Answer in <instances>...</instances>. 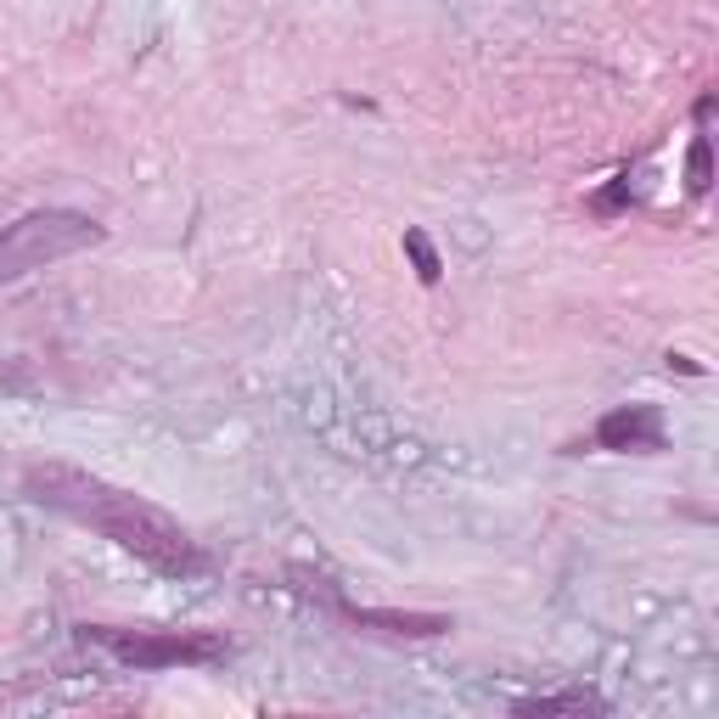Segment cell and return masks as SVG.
<instances>
[{"label":"cell","instance_id":"obj_11","mask_svg":"<svg viewBox=\"0 0 719 719\" xmlns=\"http://www.w3.org/2000/svg\"><path fill=\"white\" fill-rule=\"evenodd\" d=\"M669 366H675V371H686V377H703V366H697L692 355H669Z\"/></svg>","mask_w":719,"mask_h":719},{"label":"cell","instance_id":"obj_2","mask_svg":"<svg viewBox=\"0 0 719 719\" xmlns=\"http://www.w3.org/2000/svg\"><path fill=\"white\" fill-rule=\"evenodd\" d=\"M102 225L79 209H40V214H23L0 231V281H23L45 265H63L85 248L102 243Z\"/></svg>","mask_w":719,"mask_h":719},{"label":"cell","instance_id":"obj_3","mask_svg":"<svg viewBox=\"0 0 719 719\" xmlns=\"http://www.w3.org/2000/svg\"><path fill=\"white\" fill-rule=\"evenodd\" d=\"M85 641L108 647L130 669H203L225 663L231 647L209 630H113V625H79Z\"/></svg>","mask_w":719,"mask_h":719},{"label":"cell","instance_id":"obj_7","mask_svg":"<svg viewBox=\"0 0 719 719\" xmlns=\"http://www.w3.org/2000/svg\"><path fill=\"white\" fill-rule=\"evenodd\" d=\"M405 254H411V265H416V281H422V287H434V281L445 276V259H439V248H434V243H427V231H422V225H411V231H405Z\"/></svg>","mask_w":719,"mask_h":719},{"label":"cell","instance_id":"obj_4","mask_svg":"<svg viewBox=\"0 0 719 719\" xmlns=\"http://www.w3.org/2000/svg\"><path fill=\"white\" fill-rule=\"evenodd\" d=\"M663 439V411L658 405H618L596 422V450H618V456H658Z\"/></svg>","mask_w":719,"mask_h":719},{"label":"cell","instance_id":"obj_1","mask_svg":"<svg viewBox=\"0 0 719 719\" xmlns=\"http://www.w3.org/2000/svg\"><path fill=\"white\" fill-rule=\"evenodd\" d=\"M23 490L52 506L74 523H85V529H96L102 540L124 546L130 557H141L147 568L158 573H198L203 568V551L198 540H191L180 523L169 512H158L153 501H141L130 490H113L108 478H96L85 467H68V461H34L23 472Z\"/></svg>","mask_w":719,"mask_h":719},{"label":"cell","instance_id":"obj_8","mask_svg":"<svg viewBox=\"0 0 719 719\" xmlns=\"http://www.w3.org/2000/svg\"><path fill=\"white\" fill-rule=\"evenodd\" d=\"M708 186H714V147H708V135H692V147H686V191H692V198H708Z\"/></svg>","mask_w":719,"mask_h":719},{"label":"cell","instance_id":"obj_6","mask_svg":"<svg viewBox=\"0 0 719 719\" xmlns=\"http://www.w3.org/2000/svg\"><path fill=\"white\" fill-rule=\"evenodd\" d=\"M517 719H551V714H607L596 692H551V697H523L512 708Z\"/></svg>","mask_w":719,"mask_h":719},{"label":"cell","instance_id":"obj_9","mask_svg":"<svg viewBox=\"0 0 719 719\" xmlns=\"http://www.w3.org/2000/svg\"><path fill=\"white\" fill-rule=\"evenodd\" d=\"M596 220H618V214H625L630 209V175H618V180H607L602 191H596V198L585 203Z\"/></svg>","mask_w":719,"mask_h":719},{"label":"cell","instance_id":"obj_10","mask_svg":"<svg viewBox=\"0 0 719 719\" xmlns=\"http://www.w3.org/2000/svg\"><path fill=\"white\" fill-rule=\"evenodd\" d=\"M692 113H697V124H708V119H714V90H703V96H697V108H692Z\"/></svg>","mask_w":719,"mask_h":719},{"label":"cell","instance_id":"obj_5","mask_svg":"<svg viewBox=\"0 0 719 719\" xmlns=\"http://www.w3.org/2000/svg\"><path fill=\"white\" fill-rule=\"evenodd\" d=\"M338 613L349 618L355 630L400 636V641H434V636H450V630H456V618H450V613H411V607H355V602H338Z\"/></svg>","mask_w":719,"mask_h":719}]
</instances>
